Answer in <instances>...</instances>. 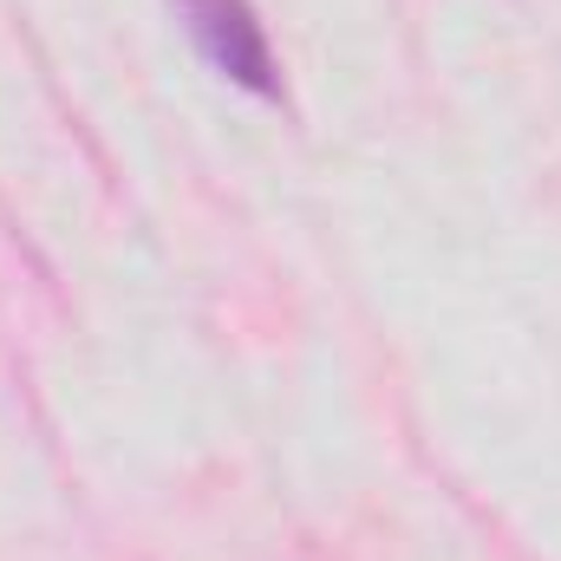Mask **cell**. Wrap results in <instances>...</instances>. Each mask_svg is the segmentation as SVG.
<instances>
[{
  "instance_id": "1",
  "label": "cell",
  "mask_w": 561,
  "mask_h": 561,
  "mask_svg": "<svg viewBox=\"0 0 561 561\" xmlns=\"http://www.w3.org/2000/svg\"><path fill=\"white\" fill-rule=\"evenodd\" d=\"M190 46L249 99H280V59L268 46V26L255 13V0H170Z\"/></svg>"
}]
</instances>
